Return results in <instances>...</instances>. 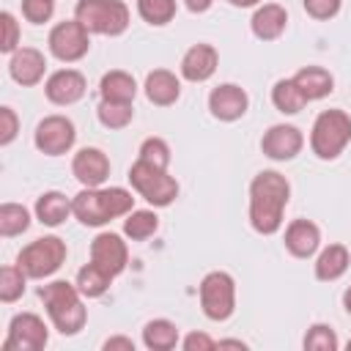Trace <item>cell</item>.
<instances>
[{
	"instance_id": "22",
	"label": "cell",
	"mask_w": 351,
	"mask_h": 351,
	"mask_svg": "<svg viewBox=\"0 0 351 351\" xmlns=\"http://www.w3.org/2000/svg\"><path fill=\"white\" fill-rule=\"evenodd\" d=\"M291 80L296 82V88L302 90V96L307 101H318V99H324L335 90V77L324 66H304Z\"/></svg>"
},
{
	"instance_id": "4",
	"label": "cell",
	"mask_w": 351,
	"mask_h": 351,
	"mask_svg": "<svg viewBox=\"0 0 351 351\" xmlns=\"http://www.w3.org/2000/svg\"><path fill=\"white\" fill-rule=\"evenodd\" d=\"M351 143V115L343 110H324L313 121L310 129V148L318 159L329 162L337 159L346 145Z\"/></svg>"
},
{
	"instance_id": "11",
	"label": "cell",
	"mask_w": 351,
	"mask_h": 351,
	"mask_svg": "<svg viewBox=\"0 0 351 351\" xmlns=\"http://www.w3.org/2000/svg\"><path fill=\"white\" fill-rule=\"evenodd\" d=\"M74 140H77V132H74V123L66 115H47L36 126V134H33L36 148L41 154H47V156L69 154L71 145H74Z\"/></svg>"
},
{
	"instance_id": "42",
	"label": "cell",
	"mask_w": 351,
	"mask_h": 351,
	"mask_svg": "<svg viewBox=\"0 0 351 351\" xmlns=\"http://www.w3.org/2000/svg\"><path fill=\"white\" fill-rule=\"evenodd\" d=\"M186 3V8L192 11V14H203V11H208L211 8V3L214 0H184Z\"/></svg>"
},
{
	"instance_id": "43",
	"label": "cell",
	"mask_w": 351,
	"mask_h": 351,
	"mask_svg": "<svg viewBox=\"0 0 351 351\" xmlns=\"http://www.w3.org/2000/svg\"><path fill=\"white\" fill-rule=\"evenodd\" d=\"M217 346H219V348H241V351L247 348V343H244V340H219Z\"/></svg>"
},
{
	"instance_id": "17",
	"label": "cell",
	"mask_w": 351,
	"mask_h": 351,
	"mask_svg": "<svg viewBox=\"0 0 351 351\" xmlns=\"http://www.w3.org/2000/svg\"><path fill=\"white\" fill-rule=\"evenodd\" d=\"M8 71L14 77V82L25 85V88H33L44 80V71H47V58L44 52H38L36 47H19L11 60H8Z\"/></svg>"
},
{
	"instance_id": "7",
	"label": "cell",
	"mask_w": 351,
	"mask_h": 351,
	"mask_svg": "<svg viewBox=\"0 0 351 351\" xmlns=\"http://www.w3.org/2000/svg\"><path fill=\"white\" fill-rule=\"evenodd\" d=\"M63 261H66V241L58 236H41L16 255V266L30 280H44L55 274L63 266Z\"/></svg>"
},
{
	"instance_id": "12",
	"label": "cell",
	"mask_w": 351,
	"mask_h": 351,
	"mask_svg": "<svg viewBox=\"0 0 351 351\" xmlns=\"http://www.w3.org/2000/svg\"><path fill=\"white\" fill-rule=\"evenodd\" d=\"M304 145V137L296 126L291 123H274L263 132L261 137V151L263 156L274 159V162H291Z\"/></svg>"
},
{
	"instance_id": "2",
	"label": "cell",
	"mask_w": 351,
	"mask_h": 351,
	"mask_svg": "<svg viewBox=\"0 0 351 351\" xmlns=\"http://www.w3.org/2000/svg\"><path fill=\"white\" fill-rule=\"evenodd\" d=\"M132 206H134V197H132V192L123 189V186H110V189H101V186H82V192L74 195V200H71L74 217H77L82 225H88V228L107 225L110 219L129 214Z\"/></svg>"
},
{
	"instance_id": "28",
	"label": "cell",
	"mask_w": 351,
	"mask_h": 351,
	"mask_svg": "<svg viewBox=\"0 0 351 351\" xmlns=\"http://www.w3.org/2000/svg\"><path fill=\"white\" fill-rule=\"evenodd\" d=\"M271 104H274L282 115H296V112L307 104V99L302 96V90L296 88L293 80H277L274 88H271Z\"/></svg>"
},
{
	"instance_id": "41",
	"label": "cell",
	"mask_w": 351,
	"mask_h": 351,
	"mask_svg": "<svg viewBox=\"0 0 351 351\" xmlns=\"http://www.w3.org/2000/svg\"><path fill=\"white\" fill-rule=\"evenodd\" d=\"M104 351H115V348H121V351H134V343H132V337H110V340H104V346H101Z\"/></svg>"
},
{
	"instance_id": "31",
	"label": "cell",
	"mask_w": 351,
	"mask_h": 351,
	"mask_svg": "<svg viewBox=\"0 0 351 351\" xmlns=\"http://www.w3.org/2000/svg\"><path fill=\"white\" fill-rule=\"evenodd\" d=\"M96 115L101 121V126L107 129H123L132 123L134 118V110H132V101H99L96 107Z\"/></svg>"
},
{
	"instance_id": "37",
	"label": "cell",
	"mask_w": 351,
	"mask_h": 351,
	"mask_svg": "<svg viewBox=\"0 0 351 351\" xmlns=\"http://www.w3.org/2000/svg\"><path fill=\"white\" fill-rule=\"evenodd\" d=\"M0 25H3V41H0V52H5V55H14L19 47V25H16V19H14V14L11 11H3L0 14Z\"/></svg>"
},
{
	"instance_id": "20",
	"label": "cell",
	"mask_w": 351,
	"mask_h": 351,
	"mask_svg": "<svg viewBox=\"0 0 351 351\" xmlns=\"http://www.w3.org/2000/svg\"><path fill=\"white\" fill-rule=\"evenodd\" d=\"M285 25H288V14L280 3H263L255 8L252 19H250V27L255 33V38L261 41H274L285 33Z\"/></svg>"
},
{
	"instance_id": "21",
	"label": "cell",
	"mask_w": 351,
	"mask_h": 351,
	"mask_svg": "<svg viewBox=\"0 0 351 351\" xmlns=\"http://www.w3.org/2000/svg\"><path fill=\"white\" fill-rule=\"evenodd\" d=\"M145 96L156 107H170L181 96V80L170 69H154L145 77Z\"/></svg>"
},
{
	"instance_id": "6",
	"label": "cell",
	"mask_w": 351,
	"mask_h": 351,
	"mask_svg": "<svg viewBox=\"0 0 351 351\" xmlns=\"http://www.w3.org/2000/svg\"><path fill=\"white\" fill-rule=\"evenodd\" d=\"M129 184L134 186V192L148 200L154 208H165L170 206L176 197H178V181L165 170V167H156V165H148L143 159H137L132 167H129Z\"/></svg>"
},
{
	"instance_id": "46",
	"label": "cell",
	"mask_w": 351,
	"mask_h": 351,
	"mask_svg": "<svg viewBox=\"0 0 351 351\" xmlns=\"http://www.w3.org/2000/svg\"><path fill=\"white\" fill-rule=\"evenodd\" d=\"M348 351H351V340H348Z\"/></svg>"
},
{
	"instance_id": "18",
	"label": "cell",
	"mask_w": 351,
	"mask_h": 351,
	"mask_svg": "<svg viewBox=\"0 0 351 351\" xmlns=\"http://www.w3.org/2000/svg\"><path fill=\"white\" fill-rule=\"evenodd\" d=\"M219 66V55L211 44H192L181 58V77L189 82H206Z\"/></svg>"
},
{
	"instance_id": "8",
	"label": "cell",
	"mask_w": 351,
	"mask_h": 351,
	"mask_svg": "<svg viewBox=\"0 0 351 351\" xmlns=\"http://www.w3.org/2000/svg\"><path fill=\"white\" fill-rule=\"evenodd\" d=\"M200 307L208 321H228L236 310V282L228 271H208L200 280Z\"/></svg>"
},
{
	"instance_id": "15",
	"label": "cell",
	"mask_w": 351,
	"mask_h": 351,
	"mask_svg": "<svg viewBox=\"0 0 351 351\" xmlns=\"http://www.w3.org/2000/svg\"><path fill=\"white\" fill-rule=\"evenodd\" d=\"M85 77L77 71V69H60L55 74L47 77L44 82V93L52 104L58 107H69V104H77L82 96H85Z\"/></svg>"
},
{
	"instance_id": "26",
	"label": "cell",
	"mask_w": 351,
	"mask_h": 351,
	"mask_svg": "<svg viewBox=\"0 0 351 351\" xmlns=\"http://www.w3.org/2000/svg\"><path fill=\"white\" fill-rule=\"evenodd\" d=\"M143 343L151 351H170L178 343V326L167 318H154L143 329Z\"/></svg>"
},
{
	"instance_id": "30",
	"label": "cell",
	"mask_w": 351,
	"mask_h": 351,
	"mask_svg": "<svg viewBox=\"0 0 351 351\" xmlns=\"http://www.w3.org/2000/svg\"><path fill=\"white\" fill-rule=\"evenodd\" d=\"M30 228V211L22 203H3L0 206V236L11 239Z\"/></svg>"
},
{
	"instance_id": "32",
	"label": "cell",
	"mask_w": 351,
	"mask_h": 351,
	"mask_svg": "<svg viewBox=\"0 0 351 351\" xmlns=\"http://www.w3.org/2000/svg\"><path fill=\"white\" fill-rule=\"evenodd\" d=\"M137 14L148 25L162 27V25L173 22V16H176V0H137Z\"/></svg>"
},
{
	"instance_id": "5",
	"label": "cell",
	"mask_w": 351,
	"mask_h": 351,
	"mask_svg": "<svg viewBox=\"0 0 351 351\" xmlns=\"http://www.w3.org/2000/svg\"><path fill=\"white\" fill-rule=\"evenodd\" d=\"M74 19L82 22L88 33L121 36L129 27V8L123 0H77Z\"/></svg>"
},
{
	"instance_id": "33",
	"label": "cell",
	"mask_w": 351,
	"mask_h": 351,
	"mask_svg": "<svg viewBox=\"0 0 351 351\" xmlns=\"http://www.w3.org/2000/svg\"><path fill=\"white\" fill-rule=\"evenodd\" d=\"M25 280L27 274L19 266H3L0 269V302L11 304L25 293Z\"/></svg>"
},
{
	"instance_id": "13",
	"label": "cell",
	"mask_w": 351,
	"mask_h": 351,
	"mask_svg": "<svg viewBox=\"0 0 351 351\" xmlns=\"http://www.w3.org/2000/svg\"><path fill=\"white\" fill-rule=\"evenodd\" d=\"M250 107V96L241 85H233V82H225V85H217L211 93H208V110L217 121H239Z\"/></svg>"
},
{
	"instance_id": "39",
	"label": "cell",
	"mask_w": 351,
	"mask_h": 351,
	"mask_svg": "<svg viewBox=\"0 0 351 351\" xmlns=\"http://www.w3.org/2000/svg\"><path fill=\"white\" fill-rule=\"evenodd\" d=\"M19 132V118L11 107H0V145H8Z\"/></svg>"
},
{
	"instance_id": "19",
	"label": "cell",
	"mask_w": 351,
	"mask_h": 351,
	"mask_svg": "<svg viewBox=\"0 0 351 351\" xmlns=\"http://www.w3.org/2000/svg\"><path fill=\"white\" fill-rule=\"evenodd\" d=\"M321 247V230L310 219H293L285 228V250L293 258H313Z\"/></svg>"
},
{
	"instance_id": "14",
	"label": "cell",
	"mask_w": 351,
	"mask_h": 351,
	"mask_svg": "<svg viewBox=\"0 0 351 351\" xmlns=\"http://www.w3.org/2000/svg\"><path fill=\"white\" fill-rule=\"evenodd\" d=\"M90 261L96 266H101L104 271H110L112 277H118L126 263H129V250H126V241L118 236V233H99L93 241H90Z\"/></svg>"
},
{
	"instance_id": "25",
	"label": "cell",
	"mask_w": 351,
	"mask_h": 351,
	"mask_svg": "<svg viewBox=\"0 0 351 351\" xmlns=\"http://www.w3.org/2000/svg\"><path fill=\"white\" fill-rule=\"evenodd\" d=\"M99 93L104 101H134L137 96V82L132 74L121 71V69H112L101 77L99 82Z\"/></svg>"
},
{
	"instance_id": "44",
	"label": "cell",
	"mask_w": 351,
	"mask_h": 351,
	"mask_svg": "<svg viewBox=\"0 0 351 351\" xmlns=\"http://www.w3.org/2000/svg\"><path fill=\"white\" fill-rule=\"evenodd\" d=\"M230 5H236V8H250V5H258L261 0H228Z\"/></svg>"
},
{
	"instance_id": "34",
	"label": "cell",
	"mask_w": 351,
	"mask_h": 351,
	"mask_svg": "<svg viewBox=\"0 0 351 351\" xmlns=\"http://www.w3.org/2000/svg\"><path fill=\"white\" fill-rule=\"evenodd\" d=\"M302 346H304V351H337V348H340V340H337V335H335L332 326H326V324H313V326L307 329Z\"/></svg>"
},
{
	"instance_id": "1",
	"label": "cell",
	"mask_w": 351,
	"mask_h": 351,
	"mask_svg": "<svg viewBox=\"0 0 351 351\" xmlns=\"http://www.w3.org/2000/svg\"><path fill=\"white\" fill-rule=\"evenodd\" d=\"M291 197V184L277 170H261L250 184V225L271 236L282 228V214Z\"/></svg>"
},
{
	"instance_id": "36",
	"label": "cell",
	"mask_w": 351,
	"mask_h": 351,
	"mask_svg": "<svg viewBox=\"0 0 351 351\" xmlns=\"http://www.w3.org/2000/svg\"><path fill=\"white\" fill-rule=\"evenodd\" d=\"M55 14V0H22V16L30 25H44Z\"/></svg>"
},
{
	"instance_id": "16",
	"label": "cell",
	"mask_w": 351,
	"mask_h": 351,
	"mask_svg": "<svg viewBox=\"0 0 351 351\" xmlns=\"http://www.w3.org/2000/svg\"><path fill=\"white\" fill-rule=\"evenodd\" d=\"M71 173L82 186H101L110 178V159L101 148H80L71 159Z\"/></svg>"
},
{
	"instance_id": "45",
	"label": "cell",
	"mask_w": 351,
	"mask_h": 351,
	"mask_svg": "<svg viewBox=\"0 0 351 351\" xmlns=\"http://www.w3.org/2000/svg\"><path fill=\"white\" fill-rule=\"evenodd\" d=\"M343 307H346V313L351 315V285H348L346 293H343Z\"/></svg>"
},
{
	"instance_id": "40",
	"label": "cell",
	"mask_w": 351,
	"mask_h": 351,
	"mask_svg": "<svg viewBox=\"0 0 351 351\" xmlns=\"http://www.w3.org/2000/svg\"><path fill=\"white\" fill-rule=\"evenodd\" d=\"M181 346H184V351H211V348H217V340L208 337L206 332H189Z\"/></svg>"
},
{
	"instance_id": "38",
	"label": "cell",
	"mask_w": 351,
	"mask_h": 351,
	"mask_svg": "<svg viewBox=\"0 0 351 351\" xmlns=\"http://www.w3.org/2000/svg\"><path fill=\"white\" fill-rule=\"evenodd\" d=\"M340 3L343 0H302L307 16H313V19H332V16H337Z\"/></svg>"
},
{
	"instance_id": "9",
	"label": "cell",
	"mask_w": 351,
	"mask_h": 351,
	"mask_svg": "<svg viewBox=\"0 0 351 351\" xmlns=\"http://www.w3.org/2000/svg\"><path fill=\"white\" fill-rule=\"evenodd\" d=\"M49 52L63 60V63H77L88 55L90 49V33L82 27V22L77 19H66V22H58L52 30H49Z\"/></svg>"
},
{
	"instance_id": "27",
	"label": "cell",
	"mask_w": 351,
	"mask_h": 351,
	"mask_svg": "<svg viewBox=\"0 0 351 351\" xmlns=\"http://www.w3.org/2000/svg\"><path fill=\"white\" fill-rule=\"evenodd\" d=\"M110 282H112V274L110 271H104L101 266H96L93 261L90 263H85L80 271H77V288H80V293L85 296V299H96V296H101L107 288H110Z\"/></svg>"
},
{
	"instance_id": "3",
	"label": "cell",
	"mask_w": 351,
	"mask_h": 351,
	"mask_svg": "<svg viewBox=\"0 0 351 351\" xmlns=\"http://www.w3.org/2000/svg\"><path fill=\"white\" fill-rule=\"evenodd\" d=\"M38 296L47 307V315H49L52 326L60 335H77L85 326L88 310L82 304V293H80L77 285H71L66 280H52V282L41 285Z\"/></svg>"
},
{
	"instance_id": "10",
	"label": "cell",
	"mask_w": 351,
	"mask_h": 351,
	"mask_svg": "<svg viewBox=\"0 0 351 351\" xmlns=\"http://www.w3.org/2000/svg\"><path fill=\"white\" fill-rule=\"evenodd\" d=\"M49 340L47 324L36 313H19L8 324V337L3 343L5 351H41Z\"/></svg>"
},
{
	"instance_id": "29",
	"label": "cell",
	"mask_w": 351,
	"mask_h": 351,
	"mask_svg": "<svg viewBox=\"0 0 351 351\" xmlns=\"http://www.w3.org/2000/svg\"><path fill=\"white\" fill-rule=\"evenodd\" d=\"M156 228H159V217L154 214V211H148V208H140V211H129L126 214V219H123V233L132 239V241H145V239H151L154 233H156Z\"/></svg>"
},
{
	"instance_id": "35",
	"label": "cell",
	"mask_w": 351,
	"mask_h": 351,
	"mask_svg": "<svg viewBox=\"0 0 351 351\" xmlns=\"http://www.w3.org/2000/svg\"><path fill=\"white\" fill-rule=\"evenodd\" d=\"M137 159H143V162H148V165H156V167H165V170H167V165H170L173 156H170V145H167L162 137H148V140H143Z\"/></svg>"
},
{
	"instance_id": "24",
	"label": "cell",
	"mask_w": 351,
	"mask_h": 351,
	"mask_svg": "<svg viewBox=\"0 0 351 351\" xmlns=\"http://www.w3.org/2000/svg\"><path fill=\"white\" fill-rule=\"evenodd\" d=\"M348 263H351L348 250H346L343 244H329V247H324L321 255L315 258V277H318L321 282H335V280H340V277L346 274Z\"/></svg>"
},
{
	"instance_id": "23",
	"label": "cell",
	"mask_w": 351,
	"mask_h": 351,
	"mask_svg": "<svg viewBox=\"0 0 351 351\" xmlns=\"http://www.w3.org/2000/svg\"><path fill=\"white\" fill-rule=\"evenodd\" d=\"M69 214H74L71 208V200L63 195V192H44L38 200H36V217L41 225L47 228H58L69 219Z\"/></svg>"
}]
</instances>
